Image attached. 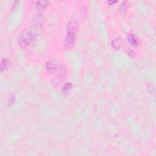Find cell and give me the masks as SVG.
I'll return each mask as SVG.
<instances>
[{
	"mask_svg": "<svg viewBox=\"0 0 156 156\" xmlns=\"http://www.w3.org/2000/svg\"><path fill=\"white\" fill-rule=\"evenodd\" d=\"M33 37V33L29 30H25L21 33L19 37V45L22 48H26L32 41Z\"/></svg>",
	"mask_w": 156,
	"mask_h": 156,
	"instance_id": "6da1fadb",
	"label": "cell"
},
{
	"mask_svg": "<svg viewBox=\"0 0 156 156\" xmlns=\"http://www.w3.org/2000/svg\"><path fill=\"white\" fill-rule=\"evenodd\" d=\"M76 40V33L71 32H67L65 39V46L67 50L73 48Z\"/></svg>",
	"mask_w": 156,
	"mask_h": 156,
	"instance_id": "7a4b0ae2",
	"label": "cell"
},
{
	"mask_svg": "<svg viewBox=\"0 0 156 156\" xmlns=\"http://www.w3.org/2000/svg\"><path fill=\"white\" fill-rule=\"evenodd\" d=\"M66 76V68L64 65H62L60 67L58 74L56 77V81L57 84H60L63 81H64Z\"/></svg>",
	"mask_w": 156,
	"mask_h": 156,
	"instance_id": "3957f363",
	"label": "cell"
},
{
	"mask_svg": "<svg viewBox=\"0 0 156 156\" xmlns=\"http://www.w3.org/2000/svg\"><path fill=\"white\" fill-rule=\"evenodd\" d=\"M78 29V25L74 19H70L68 21L67 29V32H71L76 33Z\"/></svg>",
	"mask_w": 156,
	"mask_h": 156,
	"instance_id": "277c9868",
	"label": "cell"
},
{
	"mask_svg": "<svg viewBox=\"0 0 156 156\" xmlns=\"http://www.w3.org/2000/svg\"><path fill=\"white\" fill-rule=\"evenodd\" d=\"M57 70V64L54 60H50L46 64V70L50 74L53 73Z\"/></svg>",
	"mask_w": 156,
	"mask_h": 156,
	"instance_id": "5b68a950",
	"label": "cell"
},
{
	"mask_svg": "<svg viewBox=\"0 0 156 156\" xmlns=\"http://www.w3.org/2000/svg\"><path fill=\"white\" fill-rule=\"evenodd\" d=\"M12 65V62L8 58H3L1 60V67H0V70L1 71L3 72L4 70H7L9 67H10Z\"/></svg>",
	"mask_w": 156,
	"mask_h": 156,
	"instance_id": "8992f818",
	"label": "cell"
},
{
	"mask_svg": "<svg viewBox=\"0 0 156 156\" xmlns=\"http://www.w3.org/2000/svg\"><path fill=\"white\" fill-rule=\"evenodd\" d=\"M49 4H50V1H37V4H36L37 9L39 12H43L46 9V7L48 6Z\"/></svg>",
	"mask_w": 156,
	"mask_h": 156,
	"instance_id": "52a82bcc",
	"label": "cell"
},
{
	"mask_svg": "<svg viewBox=\"0 0 156 156\" xmlns=\"http://www.w3.org/2000/svg\"><path fill=\"white\" fill-rule=\"evenodd\" d=\"M128 39L129 43H130L131 45L136 47V46H138L140 45L138 39L133 34H129L128 36Z\"/></svg>",
	"mask_w": 156,
	"mask_h": 156,
	"instance_id": "ba28073f",
	"label": "cell"
},
{
	"mask_svg": "<svg viewBox=\"0 0 156 156\" xmlns=\"http://www.w3.org/2000/svg\"><path fill=\"white\" fill-rule=\"evenodd\" d=\"M121 38H118L115 39L112 42V46L115 49H119L123 45V40Z\"/></svg>",
	"mask_w": 156,
	"mask_h": 156,
	"instance_id": "9c48e42d",
	"label": "cell"
},
{
	"mask_svg": "<svg viewBox=\"0 0 156 156\" xmlns=\"http://www.w3.org/2000/svg\"><path fill=\"white\" fill-rule=\"evenodd\" d=\"M71 87H72V84L71 82L67 83L63 87V88H62V91H63V92H64V93H67L71 88Z\"/></svg>",
	"mask_w": 156,
	"mask_h": 156,
	"instance_id": "30bf717a",
	"label": "cell"
},
{
	"mask_svg": "<svg viewBox=\"0 0 156 156\" xmlns=\"http://www.w3.org/2000/svg\"><path fill=\"white\" fill-rule=\"evenodd\" d=\"M128 54L131 56V57H135V53L133 51H132V50H129L128 51Z\"/></svg>",
	"mask_w": 156,
	"mask_h": 156,
	"instance_id": "8fae6325",
	"label": "cell"
},
{
	"mask_svg": "<svg viewBox=\"0 0 156 156\" xmlns=\"http://www.w3.org/2000/svg\"><path fill=\"white\" fill-rule=\"evenodd\" d=\"M9 100H10L9 104H12V103L14 102V101H15V98H14L13 96H12V97H10V98Z\"/></svg>",
	"mask_w": 156,
	"mask_h": 156,
	"instance_id": "7c38bea8",
	"label": "cell"
},
{
	"mask_svg": "<svg viewBox=\"0 0 156 156\" xmlns=\"http://www.w3.org/2000/svg\"><path fill=\"white\" fill-rule=\"evenodd\" d=\"M117 1H108V3L109 4H110V5H111L112 4H113L114 3H117Z\"/></svg>",
	"mask_w": 156,
	"mask_h": 156,
	"instance_id": "4fadbf2b",
	"label": "cell"
}]
</instances>
